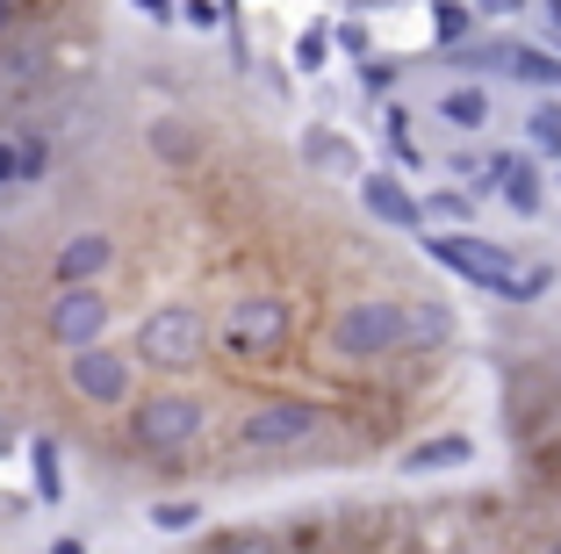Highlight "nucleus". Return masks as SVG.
<instances>
[{
	"mask_svg": "<svg viewBox=\"0 0 561 554\" xmlns=\"http://www.w3.org/2000/svg\"><path fill=\"white\" fill-rule=\"evenodd\" d=\"M425 252H432L439 267H454L468 289L504 295V303H533V295L554 289V267H540V260H512L504 245L468 238V230H454V238H425Z\"/></svg>",
	"mask_w": 561,
	"mask_h": 554,
	"instance_id": "1",
	"label": "nucleus"
},
{
	"mask_svg": "<svg viewBox=\"0 0 561 554\" xmlns=\"http://www.w3.org/2000/svg\"><path fill=\"white\" fill-rule=\"evenodd\" d=\"M202 353H209V317H202L195 303H159V310H145V325H137V339H130V360H145L159 375H187V368H202Z\"/></svg>",
	"mask_w": 561,
	"mask_h": 554,
	"instance_id": "2",
	"label": "nucleus"
},
{
	"mask_svg": "<svg viewBox=\"0 0 561 554\" xmlns=\"http://www.w3.org/2000/svg\"><path fill=\"white\" fill-rule=\"evenodd\" d=\"M403 353V303L397 295H360L331 317V360L346 368H375V360Z\"/></svg>",
	"mask_w": 561,
	"mask_h": 554,
	"instance_id": "3",
	"label": "nucleus"
},
{
	"mask_svg": "<svg viewBox=\"0 0 561 554\" xmlns=\"http://www.w3.org/2000/svg\"><path fill=\"white\" fill-rule=\"evenodd\" d=\"M209 432V404L187 389H151V396H130V440L145 446V454L173 461L187 454V446Z\"/></svg>",
	"mask_w": 561,
	"mask_h": 554,
	"instance_id": "4",
	"label": "nucleus"
},
{
	"mask_svg": "<svg viewBox=\"0 0 561 554\" xmlns=\"http://www.w3.org/2000/svg\"><path fill=\"white\" fill-rule=\"evenodd\" d=\"M324 432V410L310 396H266L238 418V446L245 454H288V446H310Z\"/></svg>",
	"mask_w": 561,
	"mask_h": 554,
	"instance_id": "5",
	"label": "nucleus"
},
{
	"mask_svg": "<svg viewBox=\"0 0 561 554\" xmlns=\"http://www.w3.org/2000/svg\"><path fill=\"white\" fill-rule=\"evenodd\" d=\"M66 382H72V396H87L94 410H123L137 396V360L130 353H116V346H72L66 353Z\"/></svg>",
	"mask_w": 561,
	"mask_h": 554,
	"instance_id": "6",
	"label": "nucleus"
},
{
	"mask_svg": "<svg viewBox=\"0 0 561 554\" xmlns=\"http://www.w3.org/2000/svg\"><path fill=\"white\" fill-rule=\"evenodd\" d=\"M288 331H296V317H288L280 295H238L231 317H224V346L238 360H274L288 346Z\"/></svg>",
	"mask_w": 561,
	"mask_h": 554,
	"instance_id": "7",
	"label": "nucleus"
},
{
	"mask_svg": "<svg viewBox=\"0 0 561 554\" xmlns=\"http://www.w3.org/2000/svg\"><path fill=\"white\" fill-rule=\"evenodd\" d=\"M44 331L58 346H94L101 331H108V295L94 289V281H58V295H50V310H44Z\"/></svg>",
	"mask_w": 561,
	"mask_h": 554,
	"instance_id": "8",
	"label": "nucleus"
},
{
	"mask_svg": "<svg viewBox=\"0 0 561 554\" xmlns=\"http://www.w3.org/2000/svg\"><path fill=\"white\" fill-rule=\"evenodd\" d=\"M360 202H367V216L389 224V230H425V210H417V195L397 173H360Z\"/></svg>",
	"mask_w": 561,
	"mask_h": 554,
	"instance_id": "9",
	"label": "nucleus"
},
{
	"mask_svg": "<svg viewBox=\"0 0 561 554\" xmlns=\"http://www.w3.org/2000/svg\"><path fill=\"white\" fill-rule=\"evenodd\" d=\"M476 188H496V195L512 202L518 216H540V210H547V195H540V173H533V166L518 159V151H496V159L482 166V180H476Z\"/></svg>",
	"mask_w": 561,
	"mask_h": 554,
	"instance_id": "10",
	"label": "nucleus"
},
{
	"mask_svg": "<svg viewBox=\"0 0 561 554\" xmlns=\"http://www.w3.org/2000/svg\"><path fill=\"white\" fill-rule=\"evenodd\" d=\"M108 267H116V238L108 230H72L58 245V281H101Z\"/></svg>",
	"mask_w": 561,
	"mask_h": 554,
	"instance_id": "11",
	"label": "nucleus"
},
{
	"mask_svg": "<svg viewBox=\"0 0 561 554\" xmlns=\"http://www.w3.org/2000/svg\"><path fill=\"white\" fill-rule=\"evenodd\" d=\"M476 461V440L468 432H439V440H417L403 454V475H439V468H468Z\"/></svg>",
	"mask_w": 561,
	"mask_h": 554,
	"instance_id": "12",
	"label": "nucleus"
},
{
	"mask_svg": "<svg viewBox=\"0 0 561 554\" xmlns=\"http://www.w3.org/2000/svg\"><path fill=\"white\" fill-rule=\"evenodd\" d=\"M454 339V310L446 303H403V353H425V346H446Z\"/></svg>",
	"mask_w": 561,
	"mask_h": 554,
	"instance_id": "13",
	"label": "nucleus"
},
{
	"mask_svg": "<svg viewBox=\"0 0 561 554\" xmlns=\"http://www.w3.org/2000/svg\"><path fill=\"white\" fill-rule=\"evenodd\" d=\"M504 72L526 87H547V94H561V50H540V44H512V58H504Z\"/></svg>",
	"mask_w": 561,
	"mask_h": 554,
	"instance_id": "14",
	"label": "nucleus"
},
{
	"mask_svg": "<svg viewBox=\"0 0 561 554\" xmlns=\"http://www.w3.org/2000/svg\"><path fill=\"white\" fill-rule=\"evenodd\" d=\"M302 159L324 166V173H339V180H360V173H367L360 151H353L346 137H331V131H310V137H302Z\"/></svg>",
	"mask_w": 561,
	"mask_h": 554,
	"instance_id": "15",
	"label": "nucleus"
},
{
	"mask_svg": "<svg viewBox=\"0 0 561 554\" xmlns=\"http://www.w3.org/2000/svg\"><path fill=\"white\" fill-rule=\"evenodd\" d=\"M439 115L454 131H482V123H490V94H482V87H454V94L439 101Z\"/></svg>",
	"mask_w": 561,
	"mask_h": 554,
	"instance_id": "16",
	"label": "nucleus"
},
{
	"mask_svg": "<svg viewBox=\"0 0 561 554\" xmlns=\"http://www.w3.org/2000/svg\"><path fill=\"white\" fill-rule=\"evenodd\" d=\"M468 30H476V8H468V0H432V36H439L446 50L468 44Z\"/></svg>",
	"mask_w": 561,
	"mask_h": 554,
	"instance_id": "17",
	"label": "nucleus"
},
{
	"mask_svg": "<svg viewBox=\"0 0 561 554\" xmlns=\"http://www.w3.org/2000/svg\"><path fill=\"white\" fill-rule=\"evenodd\" d=\"M526 145L547 151V159H561V101H554V94H547L540 109L526 115Z\"/></svg>",
	"mask_w": 561,
	"mask_h": 554,
	"instance_id": "18",
	"label": "nucleus"
},
{
	"mask_svg": "<svg viewBox=\"0 0 561 554\" xmlns=\"http://www.w3.org/2000/svg\"><path fill=\"white\" fill-rule=\"evenodd\" d=\"M30 468H36V497H44V505H58V497H66V468H58V440H36V446H30Z\"/></svg>",
	"mask_w": 561,
	"mask_h": 554,
	"instance_id": "19",
	"label": "nucleus"
},
{
	"mask_svg": "<svg viewBox=\"0 0 561 554\" xmlns=\"http://www.w3.org/2000/svg\"><path fill=\"white\" fill-rule=\"evenodd\" d=\"M324 58H331V30H324V22H310V30L296 36V66L302 72H324Z\"/></svg>",
	"mask_w": 561,
	"mask_h": 554,
	"instance_id": "20",
	"label": "nucleus"
},
{
	"mask_svg": "<svg viewBox=\"0 0 561 554\" xmlns=\"http://www.w3.org/2000/svg\"><path fill=\"white\" fill-rule=\"evenodd\" d=\"M151 525H159V533H187V525H202V505H151Z\"/></svg>",
	"mask_w": 561,
	"mask_h": 554,
	"instance_id": "21",
	"label": "nucleus"
},
{
	"mask_svg": "<svg viewBox=\"0 0 561 554\" xmlns=\"http://www.w3.org/2000/svg\"><path fill=\"white\" fill-rule=\"evenodd\" d=\"M151 151H159V159H195V137H187L181 123H159V131H151Z\"/></svg>",
	"mask_w": 561,
	"mask_h": 554,
	"instance_id": "22",
	"label": "nucleus"
},
{
	"mask_svg": "<svg viewBox=\"0 0 561 554\" xmlns=\"http://www.w3.org/2000/svg\"><path fill=\"white\" fill-rule=\"evenodd\" d=\"M360 87L367 94H389V87H397V66H389V58H360Z\"/></svg>",
	"mask_w": 561,
	"mask_h": 554,
	"instance_id": "23",
	"label": "nucleus"
},
{
	"mask_svg": "<svg viewBox=\"0 0 561 554\" xmlns=\"http://www.w3.org/2000/svg\"><path fill=\"white\" fill-rule=\"evenodd\" d=\"M417 210H425V224H432V216H439V224H461L468 195H432V202H417Z\"/></svg>",
	"mask_w": 561,
	"mask_h": 554,
	"instance_id": "24",
	"label": "nucleus"
},
{
	"mask_svg": "<svg viewBox=\"0 0 561 554\" xmlns=\"http://www.w3.org/2000/svg\"><path fill=\"white\" fill-rule=\"evenodd\" d=\"M181 22H187V30H216L224 8H216V0H181Z\"/></svg>",
	"mask_w": 561,
	"mask_h": 554,
	"instance_id": "25",
	"label": "nucleus"
},
{
	"mask_svg": "<svg viewBox=\"0 0 561 554\" xmlns=\"http://www.w3.org/2000/svg\"><path fill=\"white\" fill-rule=\"evenodd\" d=\"M130 8L145 22H159V30H173V22H181V0H130Z\"/></svg>",
	"mask_w": 561,
	"mask_h": 554,
	"instance_id": "26",
	"label": "nucleus"
},
{
	"mask_svg": "<svg viewBox=\"0 0 561 554\" xmlns=\"http://www.w3.org/2000/svg\"><path fill=\"white\" fill-rule=\"evenodd\" d=\"M216 554H274V540H260V533H238V540H224Z\"/></svg>",
	"mask_w": 561,
	"mask_h": 554,
	"instance_id": "27",
	"label": "nucleus"
},
{
	"mask_svg": "<svg viewBox=\"0 0 561 554\" xmlns=\"http://www.w3.org/2000/svg\"><path fill=\"white\" fill-rule=\"evenodd\" d=\"M526 0H476V22H504V15H518Z\"/></svg>",
	"mask_w": 561,
	"mask_h": 554,
	"instance_id": "28",
	"label": "nucleus"
},
{
	"mask_svg": "<svg viewBox=\"0 0 561 554\" xmlns=\"http://www.w3.org/2000/svg\"><path fill=\"white\" fill-rule=\"evenodd\" d=\"M0 180H22V145L15 137H0Z\"/></svg>",
	"mask_w": 561,
	"mask_h": 554,
	"instance_id": "29",
	"label": "nucleus"
},
{
	"mask_svg": "<svg viewBox=\"0 0 561 554\" xmlns=\"http://www.w3.org/2000/svg\"><path fill=\"white\" fill-rule=\"evenodd\" d=\"M15 30V0H0V36Z\"/></svg>",
	"mask_w": 561,
	"mask_h": 554,
	"instance_id": "30",
	"label": "nucleus"
},
{
	"mask_svg": "<svg viewBox=\"0 0 561 554\" xmlns=\"http://www.w3.org/2000/svg\"><path fill=\"white\" fill-rule=\"evenodd\" d=\"M375 8H389V0H353V15H375Z\"/></svg>",
	"mask_w": 561,
	"mask_h": 554,
	"instance_id": "31",
	"label": "nucleus"
},
{
	"mask_svg": "<svg viewBox=\"0 0 561 554\" xmlns=\"http://www.w3.org/2000/svg\"><path fill=\"white\" fill-rule=\"evenodd\" d=\"M50 554H87V547H80V540H58V547H50Z\"/></svg>",
	"mask_w": 561,
	"mask_h": 554,
	"instance_id": "32",
	"label": "nucleus"
},
{
	"mask_svg": "<svg viewBox=\"0 0 561 554\" xmlns=\"http://www.w3.org/2000/svg\"><path fill=\"white\" fill-rule=\"evenodd\" d=\"M554 554H561V547H554Z\"/></svg>",
	"mask_w": 561,
	"mask_h": 554,
	"instance_id": "33",
	"label": "nucleus"
}]
</instances>
